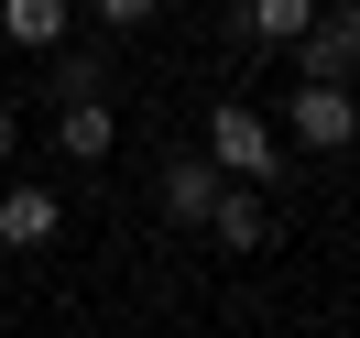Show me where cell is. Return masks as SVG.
<instances>
[{"mask_svg":"<svg viewBox=\"0 0 360 338\" xmlns=\"http://www.w3.org/2000/svg\"><path fill=\"white\" fill-rule=\"evenodd\" d=\"M197 153L219 164L229 186H273V175H284V131H273L251 98H219V110H207V142H197Z\"/></svg>","mask_w":360,"mask_h":338,"instance_id":"cell-1","label":"cell"},{"mask_svg":"<svg viewBox=\"0 0 360 338\" xmlns=\"http://www.w3.org/2000/svg\"><path fill=\"white\" fill-rule=\"evenodd\" d=\"M284 142H295V153H349V142H360V88L295 77V88H284Z\"/></svg>","mask_w":360,"mask_h":338,"instance_id":"cell-2","label":"cell"},{"mask_svg":"<svg viewBox=\"0 0 360 338\" xmlns=\"http://www.w3.org/2000/svg\"><path fill=\"white\" fill-rule=\"evenodd\" d=\"M295 66H306L316 88H349L360 77V0H328V11H316V33L295 44Z\"/></svg>","mask_w":360,"mask_h":338,"instance_id":"cell-3","label":"cell"},{"mask_svg":"<svg viewBox=\"0 0 360 338\" xmlns=\"http://www.w3.org/2000/svg\"><path fill=\"white\" fill-rule=\"evenodd\" d=\"M219 164H207V153H164L153 164V197H164V219H175V229H207V207H219Z\"/></svg>","mask_w":360,"mask_h":338,"instance_id":"cell-4","label":"cell"},{"mask_svg":"<svg viewBox=\"0 0 360 338\" xmlns=\"http://www.w3.org/2000/svg\"><path fill=\"white\" fill-rule=\"evenodd\" d=\"M316 11H328V0H240V11H229V44H273V55H295L316 33Z\"/></svg>","mask_w":360,"mask_h":338,"instance_id":"cell-5","label":"cell"},{"mask_svg":"<svg viewBox=\"0 0 360 338\" xmlns=\"http://www.w3.org/2000/svg\"><path fill=\"white\" fill-rule=\"evenodd\" d=\"M207 240H219L229 262L273 251V207H262V186H219V207H207Z\"/></svg>","mask_w":360,"mask_h":338,"instance_id":"cell-6","label":"cell"},{"mask_svg":"<svg viewBox=\"0 0 360 338\" xmlns=\"http://www.w3.org/2000/svg\"><path fill=\"white\" fill-rule=\"evenodd\" d=\"M66 229V197L55 186H0V251H44Z\"/></svg>","mask_w":360,"mask_h":338,"instance_id":"cell-7","label":"cell"},{"mask_svg":"<svg viewBox=\"0 0 360 338\" xmlns=\"http://www.w3.org/2000/svg\"><path fill=\"white\" fill-rule=\"evenodd\" d=\"M110 142H120L110 98H55V153H66V164H110Z\"/></svg>","mask_w":360,"mask_h":338,"instance_id":"cell-8","label":"cell"},{"mask_svg":"<svg viewBox=\"0 0 360 338\" xmlns=\"http://www.w3.org/2000/svg\"><path fill=\"white\" fill-rule=\"evenodd\" d=\"M110 88H120V55L66 33V44H55V98H110Z\"/></svg>","mask_w":360,"mask_h":338,"instance_id":"cell-9","label":"cell"},{"mask_svg":"<svg viewBox=\"0 0 360 338\" xmlns=\"http://www.w3.org/2000/svg\"><path fill=\"white\" fill-rule=\"evenodd\" d=\"M0 33H11L22 55H55L66 44V0H0Z\"/></svg>","mask_w":360,"mask_h":338,"instance_id":"cell-10","label":"cell"},{"mask_svg":"<svg viewBox=\"0 0 360 338\" xmlns=\"http://www.w3.org/2000/svg\"><path fill=\"white\" fill-rule=\"evenodd\" d=\"M88 11H98V33H142V22L164 11V0H88Z\"/></svg>","mask_w":360,"mask_h":338,"instance_id":"cell-11","label":"cell"},{"mask_svg":"<svg viewBox=\"0 0 360 338\" xmlns=\"http://www.w3.org/2000/svg\"><path fill=\"white\" fill-rule=\"evenodd\" d=\"M11 142H22V120H11V110H0V164H11Z\"/></svg>","mask_w":360,"mask_h":338,"instance_id":"cell-12","label":"cell"}]
</instances>
